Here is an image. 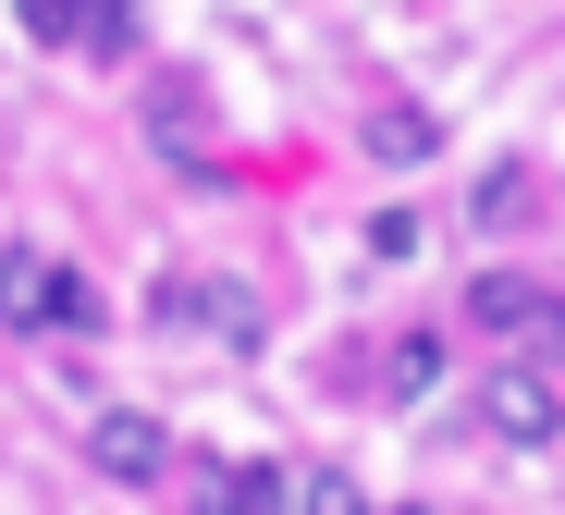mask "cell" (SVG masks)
<instances>
[{"instance_id": "obj_1", "label": "cell", "mask_w": 565, "mask_h": 515, "mask_svg": "<svg viewBox=\"0 0 565 515\" xmlns=\"http://www.w3.org/2000/svg\"><path fill=\"white\" fill-rule=\"evenodd\" d=\"M0 332H99V294H86L74 258L13 246V258H0Z\"/></svg>"}, {"instance_id": "obj_2", "label": "cell", "mask_w": 565, "mask_h": 515, "mask_svg": "<svg viewBox=\"0 0 565 515\" xmlns=\"http://www.w3.org/2000/svg\"><path fill=\"white\" fill-rule=\"evenodd\" d=\"M86 466H99L111 491H160V466H172V430L148 418V405H99V418H86Z\"/></svg>"}, {"instance_id": "obj_3", "label": "cell", "mask_w": 565, "mask_h": 515, "mask_svg": "<svg viewBox=\"0 0 565 515\" xmlns=\"http://www.w3.org/2000/svg\"><path fill=\"white\" fill-rule=\"evenodd\" d=\"M467 320H480V332H504V344H553V356H565V294H553V282H529V270L467 282Z\"/></svg>"}, {"instance_id": "obj_4", "label": "cell", "mask_w": 565, "mask_h": 515, "mask_svg": "<svg viewBox=\"0 0 565 515\" xmlns=\"http://www.w3.org/2000/svg\"><path fill=\"white\" fill-rule=\"evenodd\" d=\"M480 430L516 442V454H541V442L565 430V393H553L541 368H492V380H480Z\"/></svg>"}, {"instance_id": "obj_5", "label": "cell", "mask_w": 565, "mask_h": 515, "mask_svg": "<svg viewBox=\"0 0 565 515\" xmlns=\"http://www.w3.org/2000/svg\"><path fill=\"white\" fill-rule=\"evenodd\" d=\"M308 479L296 466H270V454H234V466H210V515H282Z\"/></svg>"}, {"instance_id": "obj_6", "label": "cell", "mask_w": 565, "mask_h": 515, "mask_svg": "<svg viewBox=\"0 0 565 515\" xmlns=\"http://www.w3.org/2000/svg\"><path fill=\"white\" fill-rule=\"evenodd\" d=\"M356 148H369V160H382V172H406V160H430V148H443V124L418 111V98H382V111H369V124H356Z\"/></svg>"}, {"instance_id": "obj_7", "label": "cell", "mask_w": 565, "mask_h": 515, "mask_svg": "<svg viewBox=\"0 0 565 515\" xmlns=\"http://www.w3.org/2000/svg\"><path fill=\"white\" fill-rule=\"evenodd\" d=\"M222 307V270H172V282H148V332H198Z\"/></svg>"}, {"instance_id": "obj_8", "label": "cell", "mask_w": 565, "mask_h": 515, "mask_svg": "<svg viewBox=\"0 0 565 515\" xmlns=\"http://www.w3.org/2000/svg\"><path fill=\"white\" fill-rule=\"evenodd\" d=\"M210 332H222V344H246V356L270 344V307H258V294L234 282V270H222V307H210Z\"/></svg>"}, {"instance_id": "obj_9", "label": "cell", "mask_w": 565, "mask_h": 515, "mask_svg": "<svg viewBox=\"0 0 565 515\" xmlns=\"http://www.w3.org/2000/svg\"><path fill=\"white\" fill-rule=\"evenodd\" d=\"M467 210H480L492 234H504V222H529V172H516V160H492V172H480V196H467Z\"/></svg>"}, {"instance_id": "obj_10", "label": "cell", "mask_w": 565, "mask_h": 515, "mask_svg": "<svg viewBox=\"0 0 565 515\" xmlns=\"http://www.w3.org/2000/svg\"><path fill=\"white\" fill-rule=\"evenodd\" d=\"M38 50H86V0H13Z\"/></svg>"}, {"instance_id": "obj_11", "label": "cell", "mask_w": 565, "mask_h": 515, "mask_svg": "<svg viewBox=\"0 0 565 515\" xmlns=\"http://www.w3.org/2000/svg\"><path fill=\"white\" fill-rule=\"evenodd\" d=\"M430 380H443V332H406V344H394V405H418Z\"/></svg>"}, {"instance_id": "obj_12", "label": "cell", "mask_w": 565, "mask_h": 515, "mask_svg": "<svg viewBox=\"0 0 565 515\" xmlns=\"http://www.w3.org/2000/svg\"><path fill=\"white\" fill-rule=\"evenodd\" d=\"M136 50V0H86V62H124Z\"/></svg>"}, {"instance_id": "obj_13", "label": "cell", "mask_w": 565, "mask_h": 515, "mask_svg": "<svg viewBox=\"0 0 565 515\" xmlns=\"http://www.w3.org/2000/svg\"><path fill=\"white\" fill-rule=\"evenodd\" d=\"M296 503H308V515H382V503H369V491H356V479H332V466H320V479H308V491H296Z\"/></svg>"}]
</instances>
